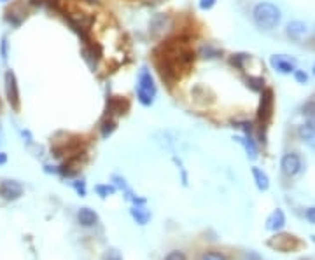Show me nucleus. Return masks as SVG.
I'll use <instances>...</instances> for the list:
<instances>
[{
  "label": "nucleus",
  "instance_id": "f257e3e1",
  "mask_svg": "<svg viewBox=\"0 0 315 260\" xmlns=\"http://www.w3.org/2000/svg\"><path fill=\"white\" fill-rule=\"evenodd\" d=\"M252 19H254V25L259 30L268 32V30H273L280 25L282 12L272 2H259L254 7V11H252Z\"/></svg>",
  "mask_w": 315,
  "mask_h": 260
},
{
  "label": "nucleus",
  "instance_id": "f03ea898",
  "mask_svg": "<svg viewBox=\"0 0 315 260\" xmlns=\"http://www.w3.org/2000/svg\"><path fill=\"white\" fill-rule=\"evenodd\" d=\"M156 84L147 68H142L139 74V84H137V98L144 107H151L154 103V96H156Z\"/></svg>",
  "mask_w": 315,
  "mask_h": 260
},
{
  "label": "nucleus",
  "instance_id": "7ed1b4c3",
  "mask_svg": "<svg viewBox=\"0 0 315 260\" xmlns=\"http://www.w3.org/2000/svg\"><path fill=\"white\" fill-rule=\"evenodd\" d=\"M4 86H5V96H7V101L14 110L19 108V87H18V81H16L14 72L7 70L4 75Z\"/></svg>",
  "mask_w": 315,
  "mask_h": 260
},
{
  "label": "nucleus",
  "instance_id": "20e7f679",
  "mask_svg": "<svg viewBox=\"0 0 315 260\" xmlns=\"http://www.w3.org/2000/svg\"><path fill=\"white\" fill-rule=\"evenodd\" d=\"M273 114V91L272 89H263L261 101H259L258 108V119L263 126H266L272 119Z\"/></svg>",
  "mask_w": 315,
  "mask_h": 260
},
{
  "label": "nucleus",
  "instance_id": "39448f33",
  "mask_svg": "<svg viewBox=\"0 0 315 260\" xmlns=\"http://www.w3.org/2000/svg\"><path fill=\"white\" fill-rule=\"evenodd\" d=\"M23 194V185L16 180H4L0 183V196L7 201H14L18 199Z\"/></svg>",
  "mask_w": 315,
  "mask_h": 260
},
{
  "label": "nucleus",
  "instance_id": "423d86ee",
  "mask_svg": "<svg viewBox=\"0 0 315 260\" xmlns=\"http://www.w3.org/2000/svg\"><path fill=\"white\" fill-rule=\"evenodd\" d=\"M280 168L287 176H294L301 170V159L298 154H286L280 161Z\"/></svg>",
  "mask_w": 315,
  "mask_h": 260
},
{
  "label": "nucleus",
  "instance_id": "0eeeda50",
  "mask_svg": "<svg viewBox=\"0 0 315 260\" xmlns=\"http://www.w3.org/2000/svg\"><path fill=\"white\" fill-rule=\"evenodd\" d=\"M286 33L293 40H301L308 33V26L303 21H291L286 28Z\"/></svg>",
  "mask_w": 315,
  "mask_h": 260
},
{
  "label": "nucleus",
  "instance_id": "6e6552de",
  "mask_svg": "<svg viewBox=\"0 0 315 260\" xmlns=\"http://www.w3.org/2000/svg\"><path fill=\"white\" fill-rule=\"evenodd\" d=\"M270 63H272V67L275 68V70H279L280 74H293V72L296 70V67H294L293 61L287 60V58H284V56H280V54L272 56Z\"/></svg>",
  "mask_w": 315,
  "mask_h": 260
},
{
  "label": "nucleus",
  "instance_id": "1a4fd4ad",
  "mask_svg": "<svg viewBox=\"0 0 315 260\" xmlns=\"http://www.w3.org/2000/svg\"><path fill=\"white\" fill-rule=\"evenodd\" d=\"M77 218L79 224L84 225V227H91V225H95L98 222V215L93 210H90V208H81Z\"/></svg>",
  "mask_w": 315,
  "mask_h": 260
},
{
  "label": "nucleus",
  "instance_id": "9d476101",
  "mask_svg": "<svg viewBox=\"0 0 315 260\" xmlns=\"http://www.w3.org/2000/svg\"><path fill=\"white\" fill-rule=\"evenodd\" d=\"M284 224H286L284 211L282 210H275L272 215H270L268 222H266V229H270V231H279V229L284 227Z\"/></svg>",
  "mask_w": 315,
  "mask_h": 260
},
{
  "label": "nucleus",
  "instance_id": "9b49d317",
  "mask_svg": "<svg viewBox=\"0 0 315 260\" xmlns=\"http://www.w3.org/2000/svg\"><path fill=\"white\" fill-rule=\"evenodd\" d=\"M293 245H294V238L293 236H287V234L277 236L273 241H270V246H273V248H277V250H289V248H293Z\"/></svg>",
  "mask_w": 315,
  "mask_h": 260
},
{
  "label": "nucleus",
  "instance_id": "f8f14e48",
  "mask_svg": "<svg viewBox=\"0 0 315 260\" xmlns=\"http://www.w3.org/2000/svg\"><path fill=\"white\" fill-rule=\"evenodd\" d=\"M236 140H238V142H240L242 145L245 147L249 159H256V157H258V147H256L254 140L251 138V135H247V136H238Z\"/></svg>",
  "mask_w": 315,
  "mask_h": 260
},
{
  "label": "nucleus",
  "instance_id": "ddd939ff",
  "mask_svg": "<svg viewBox=\"0 0 315 260\" xmlns=\"http://www.w3.org/2000/svg\"><path fill=\"white\" fill-rule=\"evenodd\" d=\"M298 135H300V138L303 140V142H312V140L315 138V124L314 122H305V124L300 126V129H298Z\"/></svg>",
  "mask_w": 315,
  "mask_h": 260
},
{
  "label": "nucleus",
  "instance_id": "4468645a",
  "mask_svg": "<svg viewBox=\"0 0 315 260\" xmlns=\"http://www.w3.org/2000/svg\"><path fill=\"white\" fill-rule=\"evenodd\" d=\"M252 175H254V180H256V185H258L259 190H266L270 187V180H268V175H266L265 171H261L259 168H252Z\"/></svg>",
  "mask_w": 315,
  "mask_h": 260
},
{
  "label": "nucleus",
  "instance_id": "2eb2a0df",
  "mask_svg": "<svg viewBox=\"0 0 315 260\" xmlns=\"http://www.w3.org/2000/svg\"><path fill=\"white\" fill-rule=\"evenodd\" d=\"M132 215H133V218H135V220L139 222L140 225H146L147 222H149V218H151L149 210H146V208H139V206L133 208Z\"/></svg>",
  "mask_w": 315,
  "mask_h": 260
},
{
  "label": "nucleus",
  "instance_id": "dca6fc26",
  "mask_svg": "<svg viewBox=\"0 0 315 260\" xmlns=\"http://www.w3.org/2000/svg\"><path fill=\"white\" fill-rule=\"evenodd\" d=\"M114 131H116V121L107 119V121L102 124V136H104V138H109Z\"/></svg>",
  "mask_w": 315,
  "mask_h": 260
},
{
  "label": "nucleus",
  "instance_id": "f3484780",
  "mask_svg": "<svg viewBox=\"0 0 315 260\" xmlns=\"http://www.w3.org/2000/svg\"><path fill=\"white\" fill-rule=\"evenodd\" d=\"M247 84L251 86V89H254V91H263V89H265V79H263V77H249Z\"/></svg>",
  "mask_w": 315,
  "mask_h": 260
},
{
  "label": "nucleus",
  "instance_id": "a211bd4d",
  "mask_svg": "<svg viewBox=\"0 0 315 260\" xmlns=\"http://www.w3.org/2000/svg\"><path fill=\"white\" fill-rule=\"evenodd\" d=\"M303 115L308 119V122H314L315 124V101H310L303 107Z\"/></svg>",
  "mask_w": 315,
  "mask_h": 260
},
{
  "label": "nucleus",
  "instance_id": "6ab92c4d",
  "mask_svg": "<svg viewBox=\"0 0 315 260\" xmlns=\"http://www.w3.org/2000/svg\"><path fill=\"white\" fill-rule=\"evenodd\" d=\"M219 54H221V53H219L217 49H214L212 46H203V47H201V56H203V58L212 60V58H217Z\"/></svg>",
  "mask_w": 315,
  "mask_h": 260
},
{
  "label": "nucleus",
  "instance_id": "aec40b11",
  "mask_svg": "<svg viewBox=\"0 0 315 260\" xmlns=\"http://www.w3.org/2000/svg\"><path fill=\"white\" fill-rule=\"evenodd\" d=\"M247 54H233L231 58V65H235V67L238 68H244V61L247 60Z\"/></svg>",
  "mask_w": 315,
  "mask_h": 260
},
{
  "label": "nucleus",
  "instance_id": "412c9836",
  "mask_svg": "<svg viewBox=\"0 0 315 260\" xmlns=\"http://www.w3.org/2000/svg\"><path fill=\"white\" fill-rule=\"evenodd\" d=\"M294 79H296V82H300V84H307L308 82V75L305 74L303 70H294Z\"/></svg>",
  "mask_w": 315,
  "mask_h": 260
},
{
  "label": "nucleus",
  "instance_id": "4be33fe9",
  "mask_svg": "<svg viewBox=\"0 0 315 260\" xmlns=\"http://www.w3.org/2000/svg\"><path fill=\"white\" fill-rule=\"evenodd\" d=\"M114 187H111V185H98L97 187V192L100 194L102 197H105V196H109V194H112L114 192Z\"/></svg>",
  "mask_w": 315,
  "mask_h": 260
},
{
  "label": "nucleus",
  "instance_id": "5701e85b",
  "mask_svg": "<svg viewBox=\"0 0 315 260\" xmlns=\"http://www.w3.org/2000/svg\"><path fill=\"white\" fill-rule=\"evenodd\" d=\"M215 2H217V0H200V9L201 11H208V9L214 7Z\"/></svg>",
  "mask_w": 315,
  "mask_h": 260
},
{
  "label": "nucleus",
  "instance_id": "b1692460",
  "mask_svg": "<svg viewBox=\"0 0 315 260\" xmlns=\"http://www.w3.org/2000/svg\"><path fill=\"white\" fill-rule=\"evenodd\" d=\"M201 260H224V257L222 255H219V253H214V252H210V253H205L203 255V259Z\"/></svg>",
  "mask_w": 315,
  "mask_h": 260
},
{
  "label": "nucleus",
  "instance_id": "393cba45",
  "mask_svg": "<svg viewBox=\"0 0 315 260\" xmlns=\"http://www.w3.org/2000/svg\"><path fill=\"white\" fill-rule=\"evenodd\" d=\"M0 53H2V58H4V60H7V39H2V46H0Z\"/></svg>",
  "mask_w": 315,
  "mask_h": 260
},
{
  "label": "nucleus",
  "instance_id": "a878e982",
  "mask_svg": "<svg viewBox=\"0 0 315 260\" xmlns=\"http://www.w3.org/2000/svg\"><path fill=\"white\" fill-rule=\"evenodd\" d=\"M166 260H186V257H184L180 252H172L168 257H166Z\"/></svg>",
  "mask_w": 315,
  "mask_h": 260
},
{
  "label": "nucleus",
  "instance_id": "bb28decb",
  "mask_svg": "<svg viewBox=\"0 0 315 260\" xmlns=\"http://www.w3.org/2000/svg\"><path fill=\"white\" fill-rule=\"evenodd\" d=\"M307 218L312 222V224H315V206H314V208H310V210L307 211Z\"/></svg>",
  "mask_w": 315,
  "mask_h": 260
},
{
  "label": "nucleus",
  "instance_id": "cd10ccee",
  "mask_svg": "<svg viewBox=\"0 0 315 260\" xmlns=\"http://www.w3.org/2000/svg\"><path fill=\"white\" fill-rule=\"evenodd\" d=\"M7 163V156H5L4 152H0V166H2V164H5Z\"/></svg>",
  "mask_w": 315,
  "mask_h": 260
},
{
  "label": "nucleus",
  "instance_id": "c85d7f7f",
  "mask_svg": "<svg viewBox=\"0 0 315 260\" xmlns=\"http://www.w3.org/2000/svg\"><path fill=\"white\" fill-rule=\"evenodd\" d=\"M109 260H121V259H119L118 253H112V259H109Z\"/></svg>",
  "mask_w": 315,
  "mask_h": 260
},
{
  "label": "nucleus",
  "instance_id": "c756f323",
  "mask_svg": "<svg viewBox=\"0 0 315 260\" xmlns=\"http://www.w3.org/2000/svg\"><path fill=\"white\" fill-rule=\"evenodd\" d=\"M314 75H315V65H314Z\"/></svg>",
  "mask_w": 315,
  "mask_h": 260
},
{
  "label": "nucleus",
  "instance_id": "7c9ffc66",
  "mask_svg": "<svg viewBox=\"0 0 315 260\" xmlns=\"http://www.w3.org/2000/svg\"><path fill=\"white\" fill-rule=\"evenodd\" d=\"M0 2H7V0H0Z\"/></svg>",
  "mask_w": 315,
  "mask_h": 260
}]
</instances>
